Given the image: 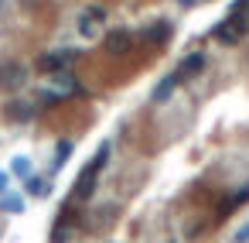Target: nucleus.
I'll return each instance as SVG.
<instances>
[{
  "label": "nucleus",
  "instance_id": "nucleus-2",
  "mask_svg": "<svg viewBox=\"0 0 249 243\" xmlns=\"http://www.w3.org/2000/svg\"><path fill=\"white\" fill-rule=\"evenodd\" d=\"M249 31V18H242V14H229L212 35H215V41H225V45H235L242 35Z\"/></svg>",
  "mask_w": 249,
  "mask_h": 243
},
{
  "label": "nucleus",
  "instance_id": "nucleus-9",
  "mask_svg": "<svg viewBox=\"0 0 249 243\" xmlns=\"http://www.w3.org/2000/svg\"><path fill=\"white\" fill-rule=\"evenodd\" d=\"M229 14H242V18H249V0H235V4L229 7Z\"/></svg>",
  "mask_w": 249,
  "mask_h": 243
},
{
  "label": "nucleus",
  "instance_id": "nucleus-7",
  "mask_svg": "<svg viewBox=\"0 0 249 243\" xmlns=\"http://www.w3.org/2000/svg\"><path fill=\"white\" fill-rule=\"evenodd\" d=\"M11 171H14L18 178H31V161H28V158H14V161H11Z\"/></svg>",
  "mask_w": 249,
  "mask_h": 243
},
{
  "label": "nucleus",
  "instance_id": "nucleus-11",
  "mask_svg": "<svg viewBox=\"0 0 249 243\" xmlns=\"http://www.w3.org/2000/svg\"><path fill=\"white\" fill-rule=\"evenodd\" d=\"M246 240H249V223H246V226L235 233V243H246Z\"/></svg>",
  "mask_w": 249,
  "mask_h": 243
},
{
  "label": "nucleus",
  "instance_id": "nucleus-12",
  "mask_svg": "<svg viewBox=\"0 0 249 243\" xmlns=\"http://www.w3.org/2000/svg\"><path fill=\"white\" fill-rule=\"evenodd\" d=\"M181 4H184V7H191V4H195V0H181Z\"/></svg>",
  "mask_w": 249,
  "mask_h": 243
},
{
  "label": "nucleus",
  "instance_id": "nucleus-6",
  "mask_svg": "<svg viewBox=\"0 0 249 243\" xmlns=\"http://www.w3.org/2000/svg\"><path fill=\"white\" fill-rule=\"evenodd\" d=\"M0 205H4L7 212H21V209H24V199H21L18 192H11V188H7L4 195H0Z\"/></svg>",
  "mask_w": 249,
  "mask_h": 243
},
{
  "label": "nucleus",
  "instance_id": "nucleus-8",
  "mask_svg": "<svg viewBox=\"0 0 249 243\" xmlns=\"http://www.w3.org/2000/svg\"><path fill=\"white\" fill-rule=\"evenodd\" d=\"M69 154H72V141H62V144L55 147V168H62Z\"/></svg>",
  "mask_w": 249,
  "mask_h": 243
},
{
  "label": "nucleus",
  "instance_id": "nucleus-5",
  "mask_svg": "<svg viewBox=\"0 0 249 243\" xmlns=\"http://www.w3.org/2000/svg\"><path fill=\"white\" fill-rule=\"evenodd\" d=\"M24 182H28V195H35V199H45V195L52 192V182L41 178V175H31V178H24Z\"/></svg>",
  "mask_w": 249,
  "mask_h": 243
},
{
  "label": "nucleus",
  "instance_id": "nucleus-3",
  "mask_svg": "<svg viewBox=\"0 0 249 243\" xmlns=\"http://www.w3.org/2000/svg\"><path fill=\"white\" fill-rule=\"evenodd\" d=\"M140 35H143V38H147L150 45H164V41H167V38L174 35V28H171L167 21H154V28H143Z\"/></svg>",
  "mask_w": 249,
  "mask_h": 243
},
{
  "label": "nucleus",
  "instance_id": "nucleus-4",
  "mask_svg": "<svg viewBox=\"0 0 249 243\" xmlns=\"http://www.w3.org/2000/svg\"><path fill=\"white\" fill-rule=\"evenodd\" d=\"M72 62H75V52H72V48H65V52L45 55V59H41L38 65H41V69H58V65H72Z\"/></svg>",
  "mask_w": 249,
  "mask_h": 243
},
{
  "label": "nucleus",
  "instance_id": "nucleus-10",
  "mask_svg": "<svg viewBox=\"0 0 249 243\" xmlns=\"http://www.w3.org/2000/svg\"><path fill=\"white\" fill-rule=\"evenodd\" d=\"M7 188H11V175H7V171H0V195H4Z\"/></svg>",
  "mask_w": 249,
  "mask_h": 243
},
{
  "label": "nucleus",
  "instance_id": "nucleus-1",
  "mask_svg": "<svg viewBox=\"0 0 249 243\" xmlns=\"http://www.w3.org/2000/svg\"><path fill=\"white\" fill-rule=\"evenodd\" d=\"M201 69H205V55H201V52H191V55H188V59H184V62H181V65H178V69H174V72L154 89V93H150V100H154V103L167 100L181 82H188V76H195V72H201Z\"/></svg>",
  "mask_w": 249,
  "mask_h": 243
}]
</instances>
